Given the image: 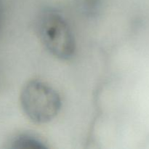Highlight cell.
<instances>
[{
	"mask_svg": "<svg viewBox=\"0 0 149 149\" xmlns=\"http://www.w3.org/2000/svg\"><path fill=\"white\" fill-rule=\"evenodd\" d=\"M20 98L24 113L35 123L50 122L61 110V97L56 90L39 80L26 83L22 89Z\"/></svg>",
	"mask_w": 149,
	"mask_h": 149,
	"instance_id": "6da1fadb",
	"label": "cell"
},
{
	"mask_svg": "<svg viewBox=\"0 0 149 149\" xmlns=\"http://www.w3.org/2000/svg\"><path fill=\"white\" fill-rule=\"evenodd\" d=\"M39 33L42 44L56 58L69 59L75 51V40L63 17L54 11L44 13L39 19Z\"/></svg>",
	"mask_w": 149,
	"mask_h": 149,
	"instance_id": "7a4b0ae2",
	"label": "cell"
},
{
	"mask_svg": "<svg viewBox=\"0 0 149 149\" xmlns=\"http://www.w3.org/2000/svg\"><path fill=\"white\" fill-rule=\"evenodd\" d=\"M13 148L16 149H44L46 146L41 140L29 134H21L13 142Z\"/></svg>",
	"mask_w": 149,
	"mask_h": 149,
	"instance_id": "3957f363",
	"label": "cell"
}]
</instances>
